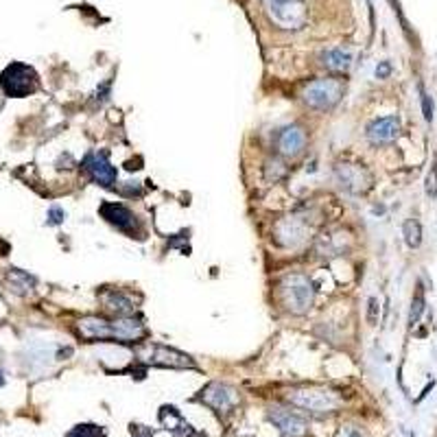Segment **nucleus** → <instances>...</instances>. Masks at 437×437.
I'll list each match as a JSON object with an SVG mask.
<instances>
[{"label": "nucleus", "instance_id": "f257e3e1", "mask_svg": "<svg viewBox=\"0 0 437 437\" xmlns=\"http://www.w3.org/2000/svg\"><path fill=\"white\" fill-rule=\"evenodd\" d=\"M280 300L284 308L302 315V313L310 310L313 300H315V289L313 282L306 278L304 273H289L284 275L280 282Z\"/></svg>", "mask_w": 437, "mask_h": 437}, {"label": "nucleus", "instance_id": "f03ea898", "mask_svg": "<svg viewBox=\"0 0 437 437\" xmlns=\"http://www.w3.org/2000/svg\"><path fill=\"white\" fill-rule=\"evenodd\" d=\"M0 87H3L7 97L24 99L40 87V77L31 66L22 61H13L0 72Z\"/></svg>", "mask_w": 437, "mask_h": 437}, {"label": "nucleus", "instance_id": "7ed1b4c3", "mask_svg": "<svg viewBox=\"0 0 437 437\" xmlns=\"http://www.w3.org/2000/svg\"><path fill=\"white\" fill-rule=\"evenodd\" d=\"M344 92H346V83L341 79L326 77V79H315V81L306 85L302 92V99L308 107L326 112V109H332L339 103Z\"/></svg>", "mask_w": 437, "mask_h": 437}, {"label": "nucleus", "instance_id": "20e7f679", "mask_svg": "<svg viewBox=\"0 0 437 437\" xmlns=\"http://www.w3.org/2000/svg\"><path fill=\"white\" fill-rule=\"evenodd\" d=\"M136 356H138V361L147 363V365H155V367H171V369L197 367L193 356H188L186 352H179L175 348L162 346V344H142L136 350Z\"/></svg>", "mask_w": 437, "mask_h": 437}, {"label": "nucleus", "instance_id": "39448f33", "mask_svg": "<svg viewBox=\"0 0 437 437\" xmlns=\"http://www.w3.org/2000/svg\"><path fill=\"white\" fill-rule=\"evenodd\" d=\"M289 402L313 413H330L339 407V396L324 387H300L287 393Z\"/></svg>", "mask_w": 437, "mask_h": 437}, {"label": "nucleus", "instance_id": "423d86ee", "mask_svg": "<svg viewBox=\"0 0 437 437\" xmlns=\"http://www.w3.org/2000/svg\"><path fill=\"white\" fill-rule=\"evenodd\" d=\"M269 16L282 28H300L306 22L304 0H265Z\"/></svg>", "mask_w": 437, "mask_h": 437}, {"label": "nucleus", "instance_id": "0eeeda50", "mask_svg": "<svg viewBox=\"0 0 437 437\" xmlns=\"http://www.w3.org/2000/svg\"><path fill=\"white\" fill-rule=\"evenodd\" d=\"M81 169L87 173V177H90L94 184L105 186V188H112L116 184V177H118L116 166H112L105 151H90L83 158Z\"/></svg>", "mask_w": 437, "mask_h": 437}, {"label": "nucleus", "instance_id": "6e6552de", "mask_svg": "<svg viewBox=\"0 0 437 437\" xmlns=\"http://www.w3.org/2000/svg\"><path fill=\"white\" fill-rule=\"evenodd\" d=\"M199 400L203 404H208L210 409L218 411V413H228L238 404V393H236L234 387H230L228 383L214 381L201 391Z\"/></svg>", "mask_w": 437, "mask_h": 437}, {"label": "nucleus", "instance_id": "1a4fd4ad", "mask_svg": "<svg viewBox=\"0 0 437 437\" xmlns=\"http://www.w3.org/2000/svg\"><path fill=\"white\" fill-rule=\"evenodd\" d=\"M339 186L352 195H361L371 188V175L359 164H339L334 169Z\"/></svg>", "mask_w": 437, "mask_h": 437}, {"label": "nucleus", "instance_id": "9d476101", "mask_svg": "<svg viewBox=\"0 0 437 437\" xmlns=\"http://www.w3.org/2000/svg\"><path fill=\"white\" fill-rule=\"evenodd\" d=\"M99 212L109 225H114L116 230L127 232V234H136L138 232V216L131 212L127 206H122V203L105 201V203H101Z\"/></svg>", "mask_w": 437, "mask_h": 437}, {"label": "nucleus", "instance_id": "9b49d317", "mask_svg": "<svg viewBox=\"0 0 437 437\" xmlns=\"http://www.w3.org/2000/svg\"><path fill=\"white\" fill-rule=\"evenodd\" d=\"M147 337V328L134 315L116 317L112 319V341L118 344H138L140 339Z\"/></svg>", "mask_w": 437, "mask_h": 437}, {"label": "nucleus", "instance_id": "f8f14e48", "mask_svg": "<svg viewBox=\"0 0 437 437\" xmlns=\"http://www.w3.org/2000/svg\"><path fill=\"white\" fill-rule=\"evenodd\" d=\"M400 129H402V125H400L398 116H383V118L369 122L365 136L371 144H389L400 136Z\"/></svg>", "mask_w": 437, "mask_h": 437}, {"label": "nucleus", "instance_id": "ddd939ff", "mask_svg": "<svg viewBox=\"0 0 437 437\" xmlns=\"http://www.w3.org/2000/svg\"><path fill=\"white\" fill-rule=\"evenodd\" d=\"M269 422L280 428L284 437H297L306 431V420L300 413L284 409V407H271L269 409Z\"/></svg>", "mask_w": 437, "mask_h": 437}, {"label": "nucleus", "instance_id": "4468645a", "mask_svg": "<svg viewBox=\"0 0 437 437\" xmlns=\"http://www.w3.org/2000/svg\"><path fill=\"white\" fill-rule=\"evenodd\" d=\"M273 232H275V240L284 247H297L306 240V225L295 216L278 221Z\"/></svg>", "mask_w": 437, "mask_h": 437}, {"label": "nucleus", "instance_id": "2eb2a0df", "mask_svg": "<svg viewBox=\"0 0 437 437\" xmlns=\"http://www.w3.org/2000/svg\"><path fill=\"white\" fill-rule=\"evenodd\" d=\"M306 147V131L300 125H289L278 134V151L284 158L300 155Z\"/></svg>", "mask_w": 437, "mask_h": 437}, {"label": "nucleus", "instance_id": "dca6fc26", "mask_svg": "<svg viewBox=\"0 0 437 437\" xmlns=\"http://www.w3.org/2000/svg\"><path fill=\"white\" fill-rule=\"evenodd\" d=\"M77 330L87 341H112V322L97 315L81 317L77 324Z\"/></svg>", "mask_w": 437, "mask_h": 437}, {"label": "nucleus", "instance_id": "f3484780", "mask_svg": "<svg viewBox=\"0 0 437 437\" xmlns=\"http://www.w3.org/2000/svg\"><path fill=\"white\" fill-rule=\"evenodd\" d=\"M160 422H162V424L166 426V431H169L171 435H175V437H191V435H195V428L188 424V422L184 420V415L171 404L160 409Z\"/></svg>", "mask_w": 437, "mask_h": 437}, {"label": "nucleus", "instance_id": "a211bd4d", "mask_svg": "<svg viewBox=\"0 0 437 437\" xmlns=\"http://www.w3.org/2000/svg\"><path fill=\"white\" fill-rule=\"evenodd\" d=\"M103 306L105 310L114 313L116 317H125V315H134L136 310V302L131 300L127 293H122L118 289H109L103 293Z\"/></svg>", "mask_w": 437, "mask_h": 437}, {"label": "nucleus", "instance_id": "6ab92c4d", "mask_svg": "<svg viewBox=\"0 0 437 437\" xmlns=\"http://www.w3.org/2000/svg\"><path fill=\"white\" fill-rule=\"evenodd\" d=\"M322 64L326 66L328 70H334V72H346L350 70L352 66V53L348 48H328L322 53Z\"/></svg>", "mask_w": 437, "mask_h": 437}, {"label": "nucleus", "instance_id": "aec40b11", "mask_svg": "<svg viewBox=\"0 0 437 437\" xmlns=\"http://www.w3.org/2000/svg\"><path fill=\"white\" fill-rule=\"evenodd\" d=\"M35 282L38 280H35L28 271H22V269H9V273H7V284H9V289L18 295L31 293Z\"/></svg>", "mask_w": 437, "mask_h": 437}, {"label": "nucleus", "instance_id": "412c9836", "mask_svg": "<svg viewBox=\"0 0 437 437\" xmlns=\"http://www.w3.org/2000/svg\"><path fill=\"white\" fill-rule=\"evenodd\" d=\"M346 249V234H332V232H328V234H322L317 238V252L324 254V256H339V254H344Z\"/></svg>", "mask_w": 437, "mask_h": 437}, {"label": "nucleus", "instance_id": "4be33fe9", "mask_svg": "<svg viewBox=\"0 0 437 437\" xmlns=\"http://www.w3.org/2000/svg\"><path fill=\"white\" fill-rule=\"evenodd\" d=\"M402 236H404V243L411 247V249H418L422 245V223L418 218H407L404 225H402Z\"/></svg>", "mask_w": 437, "mask_h": 437}, {"label": "nucleus", "instance_id": "5701e85b", "mask_svg": "<svg viewBox=\"0 0 437 437\" xmlns=\"http://www.w3.org/2000/svg\"><path fill=\"white\" fill-rule=\"evenodd\" d=\"M424 306H426L424 293H422V287H418V291H415V295H413V302H411V310H409V328L418 326L422 315H424Z\"/></svg>", "mask_w": 437, "mask_h": 437}, {"label": "nucleus", "instance_id": "b1692460", "mask_svg": "<svg viewBox=\"0 0 437 437\" xmlns=\"http://www.w3.org/2000/svg\"><path fill=\"white\" fill-rule=\"evenodd\" d=\"M103 428L97 424H77L75 428H70L66 437H103Z\"/></svg>", "mask_w": 437, "mask_h": 437}, {"label": "nucleus", "instance_id": "393cba45", "mask_svg": "<svg viewBox=\"0 0 437 437\" xmlns=\"http://www.w3.org/2000/svg\"><path fill=\"white\" fill-rule=\"evenodd\" d=\"M265 175H267L269 181H278V179H282L284 175H287V166H284L278 158H273V160H269V162H267Z\"/></svg>", "mask_w": 437, "mask_h": 437}, {"label": "nucleus", "instance_id": "a878e982", "mask_svg": "<svg viewBox=\"0 0 437 437\" xmlns=\"http://www.w3.org/2000/svg\"><path fill=\"white\" fill-rule=\"evenodd\" d=\"M424 188H426V195L431 197V199H437V160H435V164L431 166V171H428V175H426Z\"/></svg>", "mask_w": 437, "mask_h": 437}, {"label": "nucleus", "instance_id": "bb28decb", "mask_svg": "<svg viewBox=\"0 0 437 437\" xmlns=\"http://www.w3.org/2000/svg\"><path fill=\"white\" fill-rule=\"evenodd\" d=\"M422 114H424V118H426V122H431L433 120V114H435V105H433V99L428 97L426 92H422Z\"/></svg>", "mask_w": 437, "mask_h": 437}, {"label": "nucleus", "instance_id": "cd10ccee", "mask_svg": "<svg viewBox=\"0 0 437 437\" xmlns=\"http://www.w3.org/2000/svg\"><path fill=\"white\" fill-rule=\"evenodd\" d=\"M378 310H381V308H378V300H376V297H369V300H367V322L371 326L378 322Z\"/></svg>", "mask_w": 437, "mask_h": 437}, {"label": "nucleus", "instance_id": "c85d7f7f", "mask_svg": "<svg viewBox=\"0 0 437 437\" xmlns=\"http://www.w3.org/2000/svg\"><path fill=\"white\" fill-rule=\"evenodd\" d=\"M64 218H66V212L61 208H50L48 210V225H59V223H64Z\"/></svg>", "mask_w": 437, "mask_h": 437}, {"label": "nucleus", "instance_id": "c756f323", "mask_svg": "<svg viewBox=\"0 0 437 437\" xmlns=\"http://www.w3.org/2000/svg\"><path fill=\"white\" fill-rule=\"evenodd\" d=\"M129 433L131 437H153V431L147 426H140V424H131L129 426Z\"/></svg>", "mask_w": 437, "mask_h": 437}, {"label": "nucleus", "instance_id": "7c9ffc66", "mask_svg": "<svg viewBox=\"0 0 437 437\" xmlns=\"http://www.w3.org/2000/svg\"><path fill=\"white\" fill-rule=\"evenodd\" d=\"M337 437H363V433H361L356 426H352V424H346V426H341V428H339Z\"/></svg>", "mask_w": 437, "mask_h": 437}, {"label": "nucleus", "instance_id": "2f4dec72", "mask_svg": "<svg viewBox=\"0 0 437 437\" xmlns=\"http://www.w3.org/2000/svg\"><path fill=\"white\" fill-rule=\"evenodd\" d=\"M391 75V64L389 61H381L376 66V77L378 79H387Z\"/></svg>", "mask_w": 437, "mask_h": 437}, {"label": "nucleus", "instance_id": "473e14b6", "mask_svg": "<svg viewBox=\"0 0 437 437\" xmlns=\"http://www.w3.org/2000/svg\"><path fill=\"white\" fill-rule=\"evenodd\" d=\"M107 94H109V81H105V83L97 90V99H99V103H103V101H107Z\"/></svg>", "mask_w": 437, "mask_h": 437}]
</instances>
